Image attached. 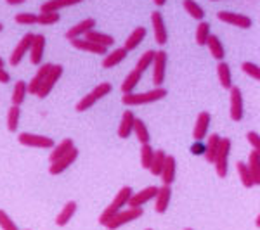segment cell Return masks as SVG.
<instances>
[{"label":"cell","mask_w":260,"mask_h":230,"mask_svg":"<svg viewBox=\"0 0 260 230\" xmlns=\"http://www.w3.org/2000/svg\"><path fill=\"white\" fill-rule=\"evenodd\" d=\"M0 227H2V230H19L18 225L14 223V220L4 210H0Z\"/></svg>","instance_id":"45"},{"label":"cell","mask_w":260,"mask_h":230,"mask_svg":"<svg viewBox=\"0 0 260 230\" xmlns=\"http://www.w3.org/2000/svg\"><path fill=\"white\" fill-rule=\"evenodd\" d=\"M77 213V203L75 201H70L62 206V210L59 215L56 216V225L57 227H64V225L70 223V220L73 218V215Z\"/></svg>","instance_id":"25"},{"label":"cell","mask_w":260,"mask_h":230,"mask_svg":"<svg viewBox=\"0 0 260 230\" xmlns=\"http://www.w3.org/2000/svg\"><path fill=\"white\" fill-rule=\"evenodd\" d=\"M142 213H144V210H142V208H130L128 206V210H120L110 221H108L106 225H104V227H106L108 230L120 228V227H123L125 223H130V221L141 218Z\"/></svg>","instance_id":"3"},{"label":"cell","mask_w":260,"mask_h":230,"mask_svg":"<svg viewBox=\"0 0 260 230\" xmlns=\"http://www.w3.org/2000/svg\"><path fill=\"white\" fill-rule=\"evenodd\" d=\"M167 92L161 87H156V89L149 90V92H142V94H125L121 102L125 106H142V104H151V102H158V100L165 99L167 97Z\"/></svg>","instance_id":"1"},{"label":"cell","mask_w":260,"mask_h":230,"mask_svg":"<svg viewBox=\"0 0 260 230\" xmlns=\"http://www.w3.org/2000/svg\"><path fill=\"white\" fill-rule=\"evenodd\" d=\"M134 121H136V114L132 111H125L121 116V123L118 127V137L120 139H128L130 133L134 132Z\"/></svg>","instance_id":"21"},{"label":"cell","mask_w":260,"mask_h":230,"mask_svg":"<svg viewBox=\"0 0 260 230\" xmlns=\"http://www.w3.org/2000/svg\"><path fill=\"white\" fill-rule=\"evenodd\" d=\"M9 6H21V4H24L26 0H6Z\"/></svg>","instance_id":"49"},{"label":"cell","mask_w":260,"mask_h":230,"mask_svg":"<svg viewBox=\"0 0 260 230\" xmlns=\"http://www.w3.org/2000/svg\"><path fill=\"white\" fill-rule=\"evenodd\" d=\"M77 158H78V149L73 147L68 154H66V156H62L57 161L50 163L49 173L50 175H59V173H62V171H66L71 165H73L75 161H77Z\"/></svg>","instance_id":"12"},{"label":"cell","mask_w":260,"mask_h":230,"mask_svg":"<svg viewBox=\"0 0 260 230\" xmlns=\"http://www.w3.org/2000/svg\"><path fill=\"white\" fill-rule=\"evenodd\" d=\"M146 28L144 26H137L136 30H134L132 33L128 35V39L125 40V45H123V49L127 50V52H130V50H134V49H137L139 45L142 44V40L146 39Z\"/></svg>","instance_id":"23"},{"label":"cell","mask_w":260,"mask_h":230,"mask_svg":"<svg viewBox=\"0 0 260 230\" xmlns=\"http://www.w3.org/2000/svg\"><path fill=\"white\" fill-rule=\"evenodd\" d=\"M19 116H21L19 106H11V109L7 111V130L9 132H18Z\"/></svg>","instance_id":"38"},{"label":"cell","mask_w":260,"mask_h":230,"mask_svg":"<svg viewBox=\"0 0 260 230\" xmlns=\"http://www.w3.org/2000/svg\"><path fill=\"white\" fill-rule=\"evenodd\" d=\"M154 52H156V50H146V52L139 57V61H137L136 69H137V71H141V73H144V71L148 69L151 64H153Z\"/></svg>","instance_id":"41"},{"label":"cell","mask_w":260,"mask_h":230,"mask_svg":"<svg viewBox=\"0 0 260 230\" xmlns=\"http://www.w3.org/2000/svg\"><path fill=\"white\" fill-rule=\"evenodd\" d=\"M153 156H154V149L151 147L149 144H141V165H142V168L149 170L151 161H153Z\"/></svg>","instance_id":"40"},{"label":"cell","mask_w":260,"mask_h":230,"mask_svg":"<svg viewBox=\"0 0 260 230\" xmlns=\"http://www.w3.org/2000/svg\"><path fill=\"white\" fill-rule=\"evenodd\" d=\"M28 90H26V82L19 80L14 85V90H12V106H21L23 104L24 97H26Z\"/></svg>","instance_id":"37"},{"label":"cell","mask_w":260,"mask_h":230,"mask_svg":"<svg viewBox=\"0 0 260 230\" xmlns=\"http://www.w3.org/2000/svg\"><path fill=\"white\" fill-rule=\"evenodd\" d=\"M241 69H243V73H246L248 76H251L255 82L260 80V69L257 64H253V62H243Z\"/></svg>","instance_id":"44"},{"label":"cell","mask_w":260,"mask_h":230,"mask_svg":"<svg viewBox=\"0 0 260 230\" xmlns=\"http://www.w3.org/2000/svg\"><path fill=\"white\" fill-rule=\"evenodd\" d=\"M50 68H52V64H50V62H45V64H42V66H40L39 71L35 73V76L31 78V82H30V83H26L28 94H31V95H37V94H39L42 83H44L45 76H47V73L50 71Z\"/></svg>","instance_id":"15"},{"label":"cell","mask_w":260,"mask_h":230,"mask_svg":"<svg viewBox=\"0 0 260 230\" xmlns=\"http://www.w3.org/2000/svg\"><path fill=\"white\" fill-rule=\"evenodd\" d=\"M246 166H248V171H250L251 178H253L255 187H257L258 183H260V152H258V150L251 149Z\"/></svg>","instance_id":"22"},{"label":"cell","mask_w":260,"mask_h":230,"mask_svg":"<svg viewBox=\"0 0 260 230\" xmlns=\"http://www.w3.org/2000/svg\"><path fill=\"white\" fill-rule=\"evenodd\" d=\"M210 121H212V116L208 111H201L196 118V123H194V130H192V137H194L196 142H201L207 137V132H208V127H210Z\"/></svg>","instance_id":"14"},{"label":"cell","mask_w":260,"mask_h":230,"mask_svg":"<svg viewBox=\"0 0 260 230\" xmlns=\"http://www.w3.org/2000/svg\"><path fill=\"white\" fill-rule=\"evenodd\" d=\"M220 135H217V133H212L210 137H208V144L207 147H205V158H207L208 163H213L215 161V156H217V150H219V145H220Z\"/></svg>","instance_id":"32"},{"label":"cell","mask_w":260,"mask_h":230,"mask_svg":"<svg viewBox=\"0 0 260 230\" xmlns=\"http://www.w3.org/2000/svg\"><path fill=\"white\" fill-rule=\"evenodd\" d=\"M158 192V187L156 185H151V187H146V189H142L141 192H137V194H132L128 199V206L130 208H142L146 203H149L151 199H154V196H156Z\"/></svg>","instance_id":"13"},{"label":"cell","mask_w":260,"mask_h":230,"mask_svg":"<svg viewBox=\"0 0 260 230\" xmlns=\"http://www.w3.org/2000/svg\"><path fill=\"white\" fill-rule=\"evenodd\" d=\"M170 198H172V189L170 185H161L158 189L156 196H154V211L156 213H165L170 206Z\"/></svg>","instance_id":"16"},{"label":"cell","mask_w":260,"mask_h":230,"mask_svg":"<svg viewBox=\"0 0 260 230\" xmlns=\"http://www.w3.org/2000/svg\"><path fill=\"white\" fill-rule=\"evenodd\" d=\"M111 90H113V85H111V83L104 82V83H99V85L95 87V89L92 90L90 94H92V97H94L95 100H99V99L106 97V95L110 94Z\"/></svg>","instance_id":"43"},{"label":"cell","mask_w":260,"mask_h":230,"mask_svg":"<svg viewBox=\"0 0 260 230\" xmlns=\"http://www.w3.org/2000/svg\"><path fill=\"white\" fill-rule=\"evenodd\" d=\"M83 0H49V2L42 4V12H59V9H64V7H71V6H78Z\"/></svg>","instance_id":"24"},{"label":"cell","mask_w":260,"mask_h":230,"mask_svg":"<svg viewBox=\"0 0 260 230\" xmlns=\"http://www.w3.org/2000/svg\"><path fill=\"white\" fill-rule=\"evenodd\" d=\"M70 42H71V47H75L78 50H85V52H90V54H98V56H104L108 50L106 47H103V45L92 44V42L87 39H73Z\"/></svg>","instance_id":"19"},{"label":"cell","mask_w":260,"mask_h":230,"mask_svg":"<svg viewBox=\"0 0 260 230\" xmlns=\"http://www.w3.org/2000/svg\"><path fill=\"white\" fill-rule=\"evenodd\" d=\"M0 68H4V59L0 57Z\"/></svg>","instance_id":"52"},{"label":"cell","mask_w":260,"mask_h":230,"mask_svg":"<svg viewBox=\"0 0 260 230\" xmlns=\"http://www.w3.org/2000/svg\"><path fill=\"white\" fill-rule=\"evenodd\" d=\"M217 74H219V82L225 90H229L233 87V78H231V68L228 62L219 61L217 64Z\"/></svg>","instance_id":"31"},{"label":"cell","mask_w":260,"mask_h":230,"mask_svg":"<svg viewBox=\"0 0 260 230\" xmlns=\"http://www.w3.org/2000/svg\"><path fill=\"white\" fill-rule=\"evenodd\" d=\"M127 50H125L123 47L121 49H115L111 54H108L106 57H104L103 61V68L110 69V68H115L116 64H120L121 61H125V57H127Z\"/></svg>","instance_id":"29"},{"label":"cell","mask_w":260,"mask_h":230,"mask_svg":"<svg viewBox=\"0 0 260 230\" xmlns=\"http://www.w3.org/2000/svg\"><path fill=\"white\" fill-rule=\"evenodd\" d=\"M73 147H75V145H73V139H64L62 142H59V144L52 147V152H50V156H49V161L50 163L57 161L59 158L66 156V154H68Z\"/></svg>","instance_id":"28"},{"label":"cell","mask_w":260,"mask_h":230,"mask_svg":"<svg viewBox=\"0 0 260 230\" xmlns=\"http://www.w3.org/2000/svg\"><path fill=\"white\" fill-rule=\"evenodd\" d=\"M167 61H169V56H167L165 50H156L154 52V59H153V83L154 87H161L163 82H165V71H167Z\"/></svg>","instance_id":"5"},{"label":"cell","mask_w":260,"mask_h":230,"mask_svg":"<svg viewBox=\"0 0 260 230\" xmlns=\"http://www.w3.org/2000/svg\"><path fill=\"white\" fill-rule=\"evenodd\" d=\"M246 140H248V144L251 145V149L258 150L260 149V137L257 132H248L246 133Z\"/></svg>","instance_id":"47"},{"label":"cell","mask_w":260,"mask_h":230,"mask_svg":"<svg viewBox=\"0 0 260 230\" xmlns=\"http://www.w3.org/2000/svg\"><path fill=\"white\" fill-rule=\"evenodd\" d=\"M165 158H167V154H165V150H156L154 152V156H153V161H151V166H149V171L153 175H160L161 173V168H163V165H165Z\"/></svg>","instance_id":"39"},{"label":"cell","mask_w":260,"mask_h":230,"mask_svg":"<svg viewBox=\"0 0 260 230\" xmlns=\"http://www.w3.org/2000/svg\"><path fill=\"white\" fill-rule=\"evenodd\" d=\"M175 168H177V163H175V158L174 156H167L165 158V165L161 168V180H163V185H170L172 182L175 180Z\"/></svg>","instance_id":"20"},{"label":"cell","mask_w":260,"mask_h":230,"mask_svg":"<svg viewBox=\"0 0 260 230\" xmlns=\"http://www.w3.org/2000/svg\"><path fill=\"white\" fill-rule=\"evenodd\" d=\"M9 82H11V74L4 68H0V83H9Z\"/></svg>","instance_id":"48"},{"label":"cell","mask_w":260,"mask_h":230,"mask_svg":"<svg viewBox=\"0 0 260 230\" xmlns=\"http://www.w3.org/2000/svg\"><path fill=\"white\" fill-rule=\"evenodd\" d=\"M182 6H184V9H186V12L191 16V18H194L198 21L205 19V11L201 9V6H198V2H194V0H184Z\"/></svg>","instance_id":"36"},{"label":"cell","mask_w":260,"mask_h":230,"mask_svg":"<svg viewBox=\"0 0 260 230\" xmlns=\"http://www.w3.org/2000/svg\"><path fill=\"white\" fill-rule=\"evenodd\" d=\"M207 47L210 50L212 57L215 61H222L225 57V50H224V45H222L220 39L217 35H210L207 40Z\"/></svg>","instance_id":"27"},{"label":"cell","mask_w":260,"mask_h":230,"mask_svg":"<svg viewBox=\"0 0 260 230\" xmlns=\"http://www.w3.org/2000/svg\"><path fill=\"white\" fill-rule=\"evenodd\" d=\"M217 18H219L222 23L233 24V26H238V28H241V30H248V28H251V24H253V21H251L248 16L236 14V12H229V11H220L219 14H217Z\"/></svg>","instance_id":"8"},{"label":"cell","mask_w":260,"mask_h":230,"mask_svg":"<svg viewBox=\"0 0 260 230\" xmlns=\"http://www.w3.org/2000/svg\"><path fill=\"white\" fill-rule=\"evenodd\" d=\"M231 92V109H229V114H231V120L233 121H241L243 120V95H241V90L240 87H231L229 89Z\"/></svg>","instance_id":"11"},{"label":"cell","mask_w":260,"mask_h":230,"mask_svg":"<svg viewBox=\"0 0 260 230\" xmlns=\"http://www.w3.org/2000/svg\"><path fill=\"white\" fill-rule=\"evenodd\" d=\"M59 18V12H40L37 16V24H44V26H49V24L57 23Z\"/></svg>","instance_id":"42"},{"label":"cell","mask_w":260,"mask_h":230,"mask_svg":"<svg viewBox=\"0 0 260 230\" xmlns=\"http://www.w3.org/2000/svg\"><path fill=\"white\" fill-rule=\"evenodd\" d=\"M61 74H62V66L61 64H52V68H50V71L47 73V76H45L44 83H42V87H40L39 94H37V97H40V99L47 97V95L50 94V90L54 89V85L57 83V80L61 78Z\"/></svg>","instance_id":"7"},{"label":"cell","mask_w":260,"mask_h":230,"mask_svg":"<svg viewBox=\"0 0 260 230\" xmlns=\"http://www.w3.org/2000/svg\"><path fill=\"white\" fill-rule=\"evenodd\" d=\"M236 171H238V177H240L241 183L246 187V189H250V187H255L253 178H251V175H250V171H248V166H246V163L238 161L236 163Z\"/></svg>","instance_id":"33"},{"label":"cell","mask_w":260,"mask_h":230,"mask_svg":"<svg viewBox=\"0 0 260 230\" xmlns=\"http://www.w3.org/2000/svg\"><path fill=\"white\" fill-rule=\"evenodd\" d=\"M184 230H192V228H184Z\"/></svg>","instance_id":"54"},{"label":"cell","mask_w":260,"mask_h":230,"mask_svg":"<svg viewBox=\"0 0 260 230\" xmlns=\"http://www.w3.org/2000/svg\"><path fill=\"white\" fill-rule=\"evenodd\" d=\"M33 33H26V35L23 36V39L19 40V44L16 45V49L12 50V54H11V59H9V64L11 66H18L21 59L24 57V54L26 52H30V47H31V44H33Z\"/></svg>","instance_id":"10"},{"label":"cell","mask_w":260,"mask_h":230,"mask_svg":"<svg viewBox=\"0 0 260 230\" xmlns=\"http://www.w3.org/2000/svg\"><path fill=\"white\" fill-rule=\"evenodd\" d=\"M213 2H217V0H213Z\"/></svg>","instance_id":"55"},{"label":"cell","mask_w":260,"mask_h":230,"mask_svg":"<svg viewBox=\"0 0 260 230\" xmlns=\"http://www.w3.org/2000/svg\"><path fill=\"white\" fill-rule=\"evenodd\" d=\"M154 4H156V6H165V2L167 0H153Z\"/></svg>","instance_id":"50"},{"label":"cell","mask_w":260,"mask_h":230,"mask_svg":"<svg viewBox=\"0 0 260 230\" xmlns=\"http://www.w3.org/2000/svg\"><path fill=\"white\" fill-rule=\"evenodd\" d=\"M14 21L18 24H37V14H31V12H21V14H16Z\"/></svg>","instance_id":"46"},{"label":"cell","mask_w":260,"mask_h":230,"mask_svg":"<svg viewBox=\"0 0 260 230\" xmlns=\"http://www.w3.org/2000/svg\"><path fill=\"white\" fill-rule=\"evenodd\" d=\"M44 54H45V36L39 33V35L33 36V44L30 47V62L39 66L42 59H44Z\"/></svg>","instance_id":"17"},{"label":"cell","mask_w":260,"mask_h":230,"mask_svg":"<svg viewBox=\"0 0 260 230\" xmlns=\"http://www.w3.org/2000/svg\"><path fill=\"white\" fill-rule=\"evenodd\" d=\"M148 230H151V228H148Z\"/></svg>","instance_id":"56"},{"label":"cell","mask_w":260,"mask_h":230,"mask_svg":"<svg viewBox=\"0 0 260 230\" xmlns=\"http://www.w3.org/2000/svg\"><path fill=\"white\" fill-rule=\"evenodd\" d=\"M130 196H132V189L130 187H121V189L118 190V194L115 196V199L111 201V204L106 208L103 213H101V216H99V223L103 225H106L108 221H110L113 216L118 213L121 208L125 206V204L128 203V199H130Z\"/></svg>","instance_id":"2"},{"label":"cell","mask_w":260,"mask_h":230,"mask_svg":"<svg viewBox=\"0 0 260 230\" xmlns=\"http://www.w3.org/2000/svg\"><path fill=\"white\" fill-rule=\"evenodd\" d=\"M255 227H260V216H255Z\"/></svg>","instance_id":"51"},{"label":"cell","mask_w":260,"mask_h":230,"mask_svg":"<svg viewBox=\"0 0 260 230\" xmlns=\"http://www.w3.org/2000/svg\"><path fill=\"white\" fill-rule=\"evenodd\" d=\"M141 78H142L141 71H137V69L130 71V73L127 74V78L123 80V83H121V92H123V95L125 94H132L134 89H136V87L139 85Z\"/></svg>","instance_id":"30"},{"label":"cell","mask_w":260,"mask_h":230,"mask_svg":"<svg viewBox=\"0 0 260 230\" xmlns=\"http://www.w3.org/2000/svg\"><path fill=\"white\" fill-rule=\"evenodd\" d=\"M212 35V30H210V24L207 21H200L198 23V28H196V44L205 47L207 45V40L208 36Z\"/></svg>","instance_id":"35"},{"label":"cell","mask_w":260,"mask_h":230,"mask_svg":"<svg viewBox=\"0 0 260 230\" xmlns=\"http://www.w3.org/2000/svg\"><path fill=\"white\" fill-rule=\"evenodd\" d=\"M134 133L137 135V140H139L141 144H149L151 135H149L148 127H146V123L142 120L136 118V121H134Z\"/></svg>","instance_id":"34"},{"label":"cell","mask_w":260,"mask_h":230,"mask_svg":"<svg viewBox=\"0 0 260 230\" xmlns=\"http://www.w3.org/2000/svg\"><path fill=\"white\" fill-rule=\"evenodd\" d=\"M229 154H231V139H220L219 150H217L215 161H213V165H215V171L220 178H225V175H228Z\"/></svg>","instance_id":"4"},{"label":"cell","mask_w":260,"mask_h":230,"mask_svg":"<svg viewBox=\"0 0 260 230\" xmlns=\"http://www.w3.org/2000/svg\"><path fill=\"white\" fill-rule=\"evenodd\" d=\"M94 28H95V19L87 18V19H83L82 23H78V24H75L73 28H70V30L66 31V39H68V40L80 39V36L85 35L87 31L94 30Z\"/></svg>","instance_id":"18"},{"label":"cell","mask_w":260,"mask_h":230,"mask_svg":"<svg viewBox=\"0 0 260 230\" xmlns=\"http://www.w3.org/2000/svg\"><path fill=\"white\" fill-rule=\"evenodd\" d=\"M4 30V26H2V23H0V31H2Z\"/></svg>","instance_id":"53"},{"label":"cell","mask_w":260,"mask_h":230,"mask_svg":"<svg viewBox=\"0 0 260 230\" xmlns=\"http://www.w3.org/2000/svg\"><path fill=\"white\" fill-rule=\"evenodd\" d=\"M85 39L90 40L92 44H98V45H103V47H111L115 45V39L108 33H103V31H95V30H90L85 33Z\"/></svg>","instance_id":"26"},{"label":"cell","mask_w":260,"mask_h":230,"mask_svg":"<svg viewBox=\"0 0 260 230\" xmlns=\"http://www.w3.org/2000/svg\"><path fill=\"white\" fill-rule=\"evenodd\" d=\"M151 24H153V33H154V40L158 45H165L169 42V33H167L165 21H163L161 12L154 11L151 14Z\"/></svg>","instance_id":"9"},{"label":"cell","mask_w":260,"mask_h":230,"mask_svg":"<svg viewBox=\"0 0 260 230\" xmlns=\"http://www.w3.org/2000/svg\"><path fill=\"white\" fill-rule=\"evenodd\" d=\"M19 144L26 145V147H35V149H52L56 145L50 137H44V135H35V133H19Z\"/></svg>","instance_id":"6"}]
</instances>
